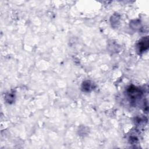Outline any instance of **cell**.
I'll use <instances>...</instances> for the list:
<instances>
[{
    "label": "cell",
    "mask_w": 149,
    "mask_h": 149,
    "mask_svg": "<svg viewBox=\"0 0 149 149\" xmlns=\"http://www.w3.org/2000/svg\"><path fill=\"white\" fill-rule=\"evenodd\" d=\"M127 94L132 100H136L141 94L140 90L133 86H130L127 89Z\"/></svg>",
    "instance_id": "6da1fadb"
},
{
    "label": "cell",
    "mask_w": 149,
    "mask_h": 149,
    "mask_svg": "<svg viewBox=\"0 0 149 149\" xmlns=\"http://www.w3.org/2000/svg\"><path fill=\"white\" fill-rule=\"evenodd\" d=\"M148 47V38L146 37L145 38H142L139 42L137 45L138 51L141 53L146 51Z\"/></svg>",
    "instance_id": "7a4b0ae2"
}]
</instances>
